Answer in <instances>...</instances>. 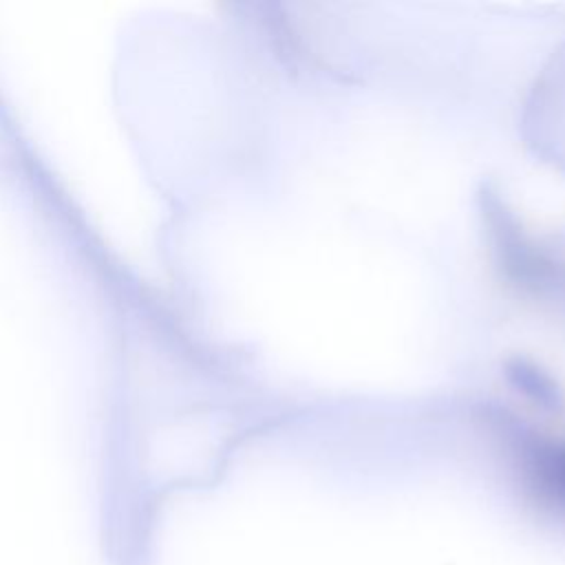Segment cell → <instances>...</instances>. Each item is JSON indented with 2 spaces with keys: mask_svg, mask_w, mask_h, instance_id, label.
<instances>
[{
  "mask_svg": "<svg viewBox=\"0 0 565 565\" xmlns=\"http://www.w3.org/2000/svg\"><path fill=\"white\" fill-rule=\"evenodd\" d=\"M534 477L541 481V488L565 503V446L545 448L534 463Z\"/></svg>",
  "mask_w": 565,
  "mask_h": 565,
  "instance_id": "obj_1",
  "label": "cell"
}]
</instances>
